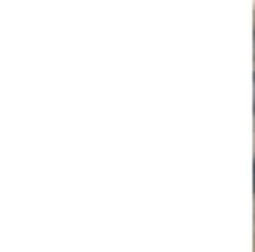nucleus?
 Wrapping results in <instances>:
<instances>
[{"instance_id": "f257e3e1", "label": "nucleus", "mask_w": 255, "mask_h": 252, "mask_svg": "<svg viewBox=\"0 0 255 252\" xmlns=\"http://www.w3.org/2000/svg\"><path fill=\"white\" fill-rule=\"evenodd\" d=\"M253 87H255V79H253ZM253 107H255V97H253Z\"/></svg>"}]
</instances>
